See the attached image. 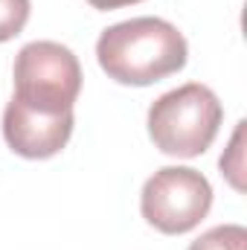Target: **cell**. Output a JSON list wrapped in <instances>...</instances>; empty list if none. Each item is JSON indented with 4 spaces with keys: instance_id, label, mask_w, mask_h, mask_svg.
Returning a JSON list of instances; mask_svg holds the SVG:
<instances>
[{
    "instance_id": "1",
    "label": "cell",
    "mask_w": 247,
    "mask_h": 250,
    "mask_svg": "<svg viewBox=\"0 0 247 250\" xmlns=\"http://www.w3.org/2000/svg\"><path fill=\"white\" fill-rule=\"evenodd\" d=\"M189 47L184 32L163 18H131L108 26L96 41V62L108 79L145 87L186 67Z\"/></svg>"
},
{
    "instance_id": "2",
    "label": "cell",
    "mask_w": 247,
    "mask_h": 250,
    "mask_svg": "<svg viewBox=\"0 0 247 250\" xmlns=\"http://www.w3.org/2000/svg\"><path fill=\"white\" fill-rule=\"evenodd\" d=\"M221 120H224V108L218 96L206 84L189 82L151 102L148 137L163 154L189 160L212 146Z\"/></svg>"
},
{
    "instance_id": "3",
    "label": "cell",
    "mask_w": 247,
    "mask_h": 250,
    "mask_svg": "<svg viewBox=\"0 0 247 250\" xmlns=\"http://www.w3.org/2000/svg\"><path fill=\"white\" fill-rule=\"evenodd\" d=\"M12 76V99L50 114L73 111L82 90V64L73 56V50L59 41H32L21 47Z\"/></svg>"
},
{
    "instance_id": "4",
    "label": "cell",
    "mask_w": 247,
    "mask_h": 250,
    "mask_svg": "<svg viewBox=\"0 0 247 250\" xmlns=\"http://www.w3.org/2000/svg\"><path fill=\"white\" fill-rule=\"evenodd\" d=\"M140 209L154 230L184 236L209 215L212 187L192 166H163L143 184Z\"/></svg>"
},
{
    "instance_id": "5",
    "label": "cell",
    "mask_w": 247,
    "mask_h": 250,
    "mask_svg": "<svg viewBox=\"0 0 247 250\" xmlns=\"http://www.w3.org/2000/svg\"><path fill=\"white\" fill-rule=\"evenodd\" d=\"M73 125H76L73 111L50 114V111L29 108L18 99H9L3 111V140L15 154L26 160H47L56 157L70 143Z\"/></svg>"
},
{
    "instance_id": "6",
    "label": "cell",
    "mask_w": 247,
    "mask_h": 250,
    "mask_svg": "<svg viewBox=\"0 0 247 250\" xmlns=\"http://www.w3.org/2000/svg\"><path fill=\"white\" fill-rule=\"evenodd\" d=\"M189 250H247V230L242 224H218L195 239Z\"/></svg>"
},
{
    "instance_id": "7",
    "label": "cell",
    "mask_w": 247,
    "mask_h": 250,
    "mask_svg": "<svg viewBox=\"0 0 247 250\" xmlns=\"http://www.w3.org/2000/svg\"><path fill=\"white\" fill-rule=\"evenodd\" d=\"M29 21V0H0V44L23 32Z\"/></svg>"
},
{
    "instance_id": "8",
    "label": "cell",
    "mask_w": 247,
    "mask_h": 250,
    "mask_svg": "<svg viewBox=\"0 0 247 250\" xmlns=\"http://www.w3.org/2000/svg\"><path fill=\"white\" fill-rule=\"evenodd\" d=\"M242 137H245V123H239L236 134H233L230 157H227V154H221V175H227V178H230V184H233L236 189H242V178H239V172H242Z\"/></svg>"
},
{
    "instance_id": "9",
    "label": "cell",
    "mask_w": 247,
    "mask_h": 250,
    "mask_svg": "<svg viewBox=\"0 0 247 250\" xmlns=\"http://www.w3.org/2000/svg\"><path fill=\"white\" fill-rule=\"evenodd\" d=\"M93 9L99 12H111V9H123V6H134V3H143V0H87Z\"/></svg>"
}]
</instances>
